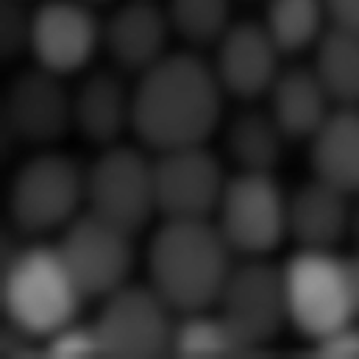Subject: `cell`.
Returning a JSON list of instances; mask_svg holds the SVG:
<instances>
[{
  "label": "cell",
  "mask_w": 359,
  "mask_h": 359,
  "mask_svg": "<svg viewBox=\"0 0 359 359\" xmlns=\"http://www.w3.org/2000/svg\"><path fill=\"white\" fill-rule=\"evenodd\" d=\"M226 92L198 50H170L134 79L131 134L145 151L206 145L226 120Z\"/></svg>",
  "instance_id": "1"
},
{
  "label": "cell",
  "mask_w": 359,
  "mask_h": 359,
  "mask_svg": "<svg viewBox=\"0 0 359 359\" xmlns=\"http://www.w3.org/2000/svg\"><path fill=\"white\" fill-rule=\"evenodd\" d=\"M234 251L215 220H162L145 248L148 284L176 315L215 309Z\"/></svg>",
  "instance_id": "2"
},
{
  "label": "cell",
  "mask_w": 359,
  "mask_h": 359,
  "mask_svg": "<svg viewBox=\"0 0 359 359\" xmlns=\"http://www.w3.org/2000/svg\"><path fill=\"white\" fill-rule=\"evenodd\" d=\"M87 304L56 245L31 240L3 259L0 306L6 323L42 340L81 318Z\"/></svg>",
  "instance_id": "3"
},
{
  "label": "cell",
  "mask_w": 359,
  "mask_h": 359,
  "mask_svg": "<svg viewBox=\"0 0 359 359\" xmlns=\"http://www.w3.org/2000/svg\"><path fill=\"white\" fill-rule=\"evenodd\" d=\"M287 320L309 343L359 320V254L295 248L281 265Z\"/></svg>",
  "instance_id": "4"
},
{
  "label": "cell",
  "mask_w": 359,
  "mask_h": 359,
  "mask_svg": "<svg viewBox=\"0 0 359 359\" xmlns=\"http://www.w3.org/2000/svg\"><path fill=\"white\" fill-rule=\"evenodd\" d=\"M84 209L87 168L62 151H34L8 181L6 215L20 240L59 234Z\"/></svg>",
  "instance_id": "5"
},
{
  "label": "cell",
  "mask_w": 359,
  "mask_h": 359,
  "mask_svg": "<svg viewBox=\"0 0 359 359\" xmlns=\"http://www.w3.org/2000/svg\"><path fill=\"white\" fill-rule=\"evenodd\" d=\"M287 198L290 192L273 173L234 170L215 212V223L226 237L234 257H265L278 251L287 234Z\"/></svg>",
  "instance_id": "6"
},
{
  "label": "cell",
  "mask_w": 359,
  "mask_h": 359,
  "mask_svg": "<svg viewBox=\"0 0 359 359\" xmlns=\"http://www.w3.org/2000/svg\"><path fill=\"white\" fill-rule=\"evenodd\" d=\"M87 209L128 234L145 231L159 217L154 159L145 148L117 142L97 151L87 165Z\"/></svg>",
  "instance_id": "7"
},
{
  "label": "cell",
  "mask_w": 359,
  "mask_h": 359,
  "mask_svg": "<svg viewBox=\"0 0 359 359\" xmlns=\"http://www.w3.org/2000/svg\"><path fill=\"white\" fill-rule=\"evenodd\" d=\"M92 320L103 357L151 359L170 354L176 312L173 306L145 281L123 284L103 301Z\"/></svg>",
  "instance_id": "8"
},
{
  "label": "cell",
  "mask_w": 359,
  "mask_h": 359,
  "mask_svg": "<svg viewBox=\"0 0 359 359\" xmlns=\"http://www.w3.org/2000/svg\"><path fill=\"white\" fill-rule=\"evenodd\" d=\"M87 301H103L131 281L137 265L134 234L84 209L53 243Z\"/></svg>",
  "instance_id": "9"
},
{
  "label": "cell",
  "mask_w": 359,
  "mask_h": 359,
  "mask_svg": "<svg viewBox=\"0 0 359 359\" xmlns=\"http://www.w3.org/2000/svg\"><path fill=\"white\" fill-rule=\"evenodd\" d=\"M215 309L245 354L268 348L284 326H290L281 268L268 265L265 257H245L231 268Z\"/></svg>",
  "instance_id": "10"
},
{
  "label": "cell",
  "mask_w": 359,
  "mask_h": 359,
  "mask_svg": "<svg viewBox=\"0 0 359 359\" xmlns=\"http://www.w3.org/2000/svg\"><path fill=\"white\" fill-rule=\"evenodd\" d=\"M0 123L3 137L20 148H53L73 131V92L65 90L62 76L31 65L3 92Z\"/></svg>",
  "instance_id": "11"
},
{
  "label": "cell",
  "mask_w": 359,
  "mask_h": 359,
  "mask_svg": "<svg viewBox=\"0 0 359 359\" xmlns=\"http://www.w3.org/2000/svg\"><path fill=\"white\" fill-rule=\"evenodd\" d=\"M103 20L84 0H39L31 8V65L73 79L87 73L100 53Z\"/></svg>",
  "instance_id": "12"
},
{
  "label": "cell",
  "mask_w": 359,
  "mask_h": 359,
  "mask_svg": "<svg viewBox=\"0 0 359 359\" xmlns=\"http://www.w3.org/2000/svg\"><path fill=\"white\" fill-rule=\"evenodd\" d=\"M226 181V159L206 145L154 154L156 212L162 220H212Z\"/></svg>",
  "instance_id": "13"
},
{
  "label": "cell",
  "mask_w": 359,
  "mask_h": 359,
  "mask_svg": "<svg viewBox=\"0 0 359 359\" xmlns=\"http://www.w3.org/2000/svg\"><path fill=\"white\" fill-rule=\"evenodd\" d=\"M287 59L270 39L262 20H234L212 48V70L223 92L240 103L268 97Z\"/></svg>",
  "instance_id": "14"
},
{
  "label": "cell",
  "mask_w": 359,
  "mask_h": 359,
  "mask_svg": "<svg viewBox=\"0 0 359 359\" xmlns=\"http://www.w3.org/2000/svg\"><path fill=\"white\" fill-rule=\"evenodd\" d=\"M173 28L165 3L156 0H120L103 20L100 50L109 65L137 79L170 53Z\"/></svg>",
  "instance_id": "15"
},
{
  "label": "cell",
  "mask_w": 359,
  "mask_h": 359,
  "mask_svg": "<svg viewBox=\"0 0 359 359\" xmlns=\"http://www.w3.org/2000/svg\"><path fill=\"white\" fill-rule=\"evenodd\" d=\"M128 79L111 65L90 67L73 90V131L97 151L131 134L134 81Z\"/></svg>",
  "instance_id": "16"
},
{
  "label": "cell",
  "mask_w": 359,
  "mask_h": 359,
  "mask_svg": "<svg viewBox=\"0 0 359 359\" xmlns=\"http://www.w3.org/2000/svg\"><path fill=\"white\" fill-rule=\"evenodd\" d=\"M351 195L320 179L298 184L287 198V234L295 248L332 251L351 231Z\"/></svg>",
  "instance_id": "17"
},
{
  "label": "cell",
  "mask_w": 359,
  "mask_h": 359,
  "mask_svg": "<svg viewBox=\"0 0 359 359\" xmlns=\"http://www.w3.org/2000/svg\"><path fill=\"white\" fill-rule=\"evenodd\" d=\"M265 100L268 111L290 142L309 140L334 109V100L323 90L312 65L281 67Z\"/></svg>",
  "instance_id": "18"
},
{
  "label": "cell",
  "mask_w": 359,
  "mask_h": 359,
  "mask_svg": "<svg viewBox=\"0 0 359 359\" xmlns=\"http://www.w3.org/2000/svg\"><path fill=\"white\" fill-rule=\"evenodd\" d=\"M312 176L340 192L359 195V106H334L306 140Z\"/></svg>",
  "instance_id": "19"
},
{
  "label": "cell",
  "mask_w": 359,
  "mask_h": 359,
  "mask_svg": "<svg viewBox=\"0 0 359 359\" xmlns=\"http://www.w3.org/2000/svg\"><path fill=\"white\" fill-rule=\"evenodd\" d=\"M223 159L234 165V170L245 173H273L287 148V134L278 128L273 114L259 106H245L223 120L220 128Z\"/></svg>",
  "instance_id": "20"
},
{
  "label": "cell",
  "mask_w": 359,
  "mask_h": 359,
  "mask_svg": "<svg viewBox=\"0 0 359 359\" xmlns=\"http://www.w3.org/2000/svg\"><path fill=\"white\" fill-rule=\"evenodd\" d=\"M312 70L334 106H359V36L329 25L312 48Z\"/></svg>",
  "instance_id": "21"
},
{
  "label": "cell",
  "mask_w": 359,
  "mask_h": 359,
  "mask_svg": "<svg viewBox=\"0 0 359 359\" xmlns=\"http://www.w3.org/2000/svg\"><path fill=\"white\" fill-rule=\"evenodd\" d=\"M262 25L284 56L306 53L329 28L326 0H268Z\"/></svg>",
  "instance_id": "22"
},
{
  "label": "cell",
  "mask_w": 359,
  "mask_h": 359,
  "mask_svg": "<svg viewBox=\"0 0 359 359\" xmlns=\"http://www.w3.org/2000/svg\"><path fill=\"white\" fill-rule=\"evenodd\" d=\"M173 36L189 50L215 48L234 22L231 0H165Z\"/></svg>",
  "instance_id": "23"
},
{
  "label": "cell",
  "mask_w": 359,
  "mask_h": 359,
  "mask_svg": "<svg viewBox=\"0 0 359 359\" xmlns=\"http://www.w3.org/2000/svg\"><path fill=\"white\" fill-rule=\"evenodd\" d=\"M170 354L187 359L198 357H237L245 354L229 323L220 318L215 309H201V312H187L176 318L173 329V343Z\"/></svg>",
  "instance_id": "24"
},
{
  "label": "cell",
  "mask_w": 359,
  "mask_h": 359,
  "mask_svg": "<svg viewBox=\"0 0 359 359\" xmlns=\"http://www.w3.org/2000/svg\"><path fill=\"white\" fill-rule=\"evenodd\" d=\"M42 354L53 359H79V357H103L97 332L92 323H84L81 318L67 323L65 329H59L56 334H50L42 346Z\"/></svg>",
  "instance_id": "25"
},
{
  "label": "cell",
  "mask_w": 359,
  "mask_h": 359,
  "mask_svg": "<svg viewBox=\"0 0 359 359\" xmlns=\"http://www.w3.org/2000/svg\"><path fill=\"white\" fill-rule=\"evenodd\" d=\"M25 0H3L0 8V50L6 59H20L28 53V31H31V8Z\"/></svg>",
  "instance_id": "26"
},
{
  "label": "cell",
  "mask_w": 359,
  "mask_h": 359,
  "mask_svg": "<svg viewBox=\"0 0 359 359\" xmlns=\"http://www.w3.org/2000/svg\"><path fill=\"white\" fill-rule=\"evenodd\" d=\"M312 354L318 357H329V359H354L359 357V320L357 323H348V326H340L318 340H312Z\"/></svg>",
  "instance_id": "27"
},
{
  "label": "cell",
  "mask_w": 359,
  "mask_h": 359,
  "mask_svg": "<svg viewBox=\"0 0 359 359\" xmlns=\"http://www.w3.org/2000/svg\"><path fill=\"white\" fill-rule=\"evenodd\" d=\"M329 25L359 36V0H326Z\"/></svg>",
  "instance_id": "28"
},
{
  "label": "cell",
  "mask_w": 359,
  "mask_h": 359,
  "mask_svg": "<svg viewBox=\"0 0 359 359\" xmlns=\"http://www.w3.org/2000/svg\"><path fill=\"white\" fill-rule=\"evenodd\" d=\"M348 240L354 243V251L359 254V195H357V203H354V212H351V231H348Z\"/></svg>",
  "instance_id": "29"
},
{
  "label": "cell",
  "mask_w": 359,
  "mask_h": 359,
  "mask_svg": "<svg viewBox=\"0 0 359 359\" xmlns=\"http://www.w3.org/2000/svg\"><path fill=\"white\" fill-rule=\"evenodd\" d=\"M84 3H92V6H97V3H109V0H84Z\"/></svg>",
  "instance_id": "30"
}]
</instances>
